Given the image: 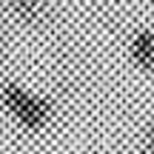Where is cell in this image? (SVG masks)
<instances>
[{"mask_svg":"<svg viewBox=\"0 0 154 154\" xmlns=\"http://www.w3.org/2000/svg\"><path fill=\"white\" fill-rule=\"evenodd\" d=\"M3 106L9 109V114L14 117L20 126L26 128H43L51 117V103L40 94H32L29 88L17 86V83H6L3 86Z\"/></svg>","mask_w":154,"mask_h":154,"instance_id":"6da1fadb","label":"cell"},{"mask_svg":"<svg viewBox=\"0 0 154 154\" xmlns=\"http://www.w3.org/2000/svg\"><path fill=\"white\" fill-rule=\"evenodd\" d=\"M131 60L146 72H154V32H137L131 40Z\"/></svg>","mask_w":154,"mask_h":154,"instance_id":"7a4b0ae2","label":"cell"},{"mask_svg":"<svg viewBox=\"0 0 154 154\" xmlns=\"http://www.w3.org/2000/svg\"><path fill=\"white\" fill-rule=\"evenodd\" d=\"M11 9H14V11H26V14H34L40 6L37 3H11Z\"/></svg>","mask_w":154,"mask_h":154,"instance_id":"3957f363","label":"cell"},{"mask_svg":"<svg viewBox=\"0 0 154 154\" xmlns=\"http://www.w3.org/2000/svg\"><path fill=\"white\" fill-rule=\"evenodd\" d=\"M146 154H154V126L149 128V137H146Z\"/></svg>","mask_w":154,"mask_h":154,"instance_id":"277c9868","label":"cell"}]
</instances>
